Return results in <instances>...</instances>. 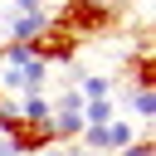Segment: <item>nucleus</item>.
I'll return each mask as SVG.
<instances>
[{
  "instance_id": "nucleus-3",
  "label": "nucleus",
  "mask_w": 156,
  "mask_h": 156,
  "mask_svg": "<svg viewBox=\"0 0 156 156\" xmlns=\"http://www.w3.org/2000/svg\"><path fill=\"white\" fill-rule=\"evenodd\" d=\"M122 73L132 78V93H136V88H156V54H151V39H136V49L122 58Z\"/></svg>"
},
{
  "instance_id": "nucleus-10",
  "label": "nucleus",
  "mask_w": 156,
  "mask_h": 156,
  "mask_svg": "<svg viewBox=\"0 0 156 156\" xmlns=\"http://www.w3.org/2000/svg\"><path fill=\"white\" fill-rule=\"evenodd\" d=\"M117 156H156V141H151V136H136V141H132V146H122Z\"/></svg>"
},
{
  "instance_id": "nucleus-11",
  "label": "nucleus",
  "mask_w": 156,
  "mask_h": 156,
  "mask_svg": "<svg viewBox=\"0 0 156 156\" xmlns=\"http://www.w3.org/2000/svg\"><path fill=\"white\" fill-rule=\"evenodd\" d=\"M0 156H15V146H10V141H5V136H0Z\"/></svg>"
},
{
  "instance_id": "nucleus-6",
  "label": "nucleus",
  "mask_w": 156,
  "mask_h": 156,
  "mask_svg": "<svg viewBox=\"0 0 156 156\" xmlns=\"http://www.w3.org/2000/svg\"><path fill=\"white\" fill-rule=\"evenodd\" d=\"M20 107V117H29V122H49L54 117V102L44 98V93H24V102H15Z\"/></svg>"
},
{
  "instance_id": "nucleus-2",
  "label": "nucleus",
  "mask_w": 156,
  "mask_h": 156,
  "mask_svg": "<svg viewBox=\"0 0 156 156\" xmlns=\"http://www.w3.org/2000/svg\"><path fill=\"white\" fill-rule=\"evenodd\" d=\"M78 44H83L78 34H68L63 24H54V20H49V24L24 44V49H29L39 63H73V58H78Z\"/></svg>"
},
{
  "instance_id": "nucleus-4",
  "label": "nucleus",
  "mask_w": 156,
  "mask_h": 156,
  "mask_svg": "<svg viewBox=\"0 0 156 156\" xmlns=\"http://www.w3.org/2000/svg\"><path fill=\"white\" fill-rule=\"evenodd\" d=\"M107 122H117V102H112V98L83 102V127H107Z\"/></svg>"
},
{
  "instance_id": "nucleus-9",
  "label": "nucleus",
  "mask_w": 156,
  "mask_h": 156,
  "mask_svg": "<svg viewBox=\"0 0 156 156\" xmlns=\"http://www.w3.org/2000/svg\"><path fill=\"white\" fill-rule=\"evenodd\" d=\"M5 15H44V0H10Z\"/></svg>"
},
{
  "instance_id": "nucleus-5",
  "label": "nucleus",
  "mask_w": 156,
  "mask_h": 156,
  "mask_svg": "<svg viewBox=\"0 0 156 156\" xmlns=\"http://www.w3.org/2000/svg\"><path fill=\"white\" fill-rule=\"evenodd\" d=\"M132 141H136L132 122H122V117H117V122H107V127H102V151H122V146H132Z\"/></svg>"
},
{
  "instance_id": "nucleus-1",
  "label": "nucleus",
  "mask_w": 156,
  "mask_h": 156,
  "mask_svg": "<svg viewBox=\"0 0 156 156\" xmlns=\"http://www.w3.org/2000/svg\"><path fill=\"white\" fill-rule=\"evenodd\" d=\"M49 20L63 24V29L78 34V39H98V34H107V29L122 24V10H117L112 0H63L58 15H49Z\"/></svg>"
},
{
  "instance_id": "nucleus-8",
  "label": "nucleus",
  "mask_w": 156,
  "mask_h": 156,
  "mask_svg": "<svg viewBox=\"0 0 156 156\" xmlns=\"http://www.w3.org/2000/svg\"><path fill=\"white\" fill-rule=\"evenodd\" d=\"M132 98V112L136 117H156V88H136V93H127Z\"/></svg>"
},
{
  "instance_id": "nucleus-7",
  "label": "nucleus",
  "mask_w": 156,
  "mask_h": 156,
  "mask_svg": "<svg viewBox=\"0 0 156 156\" xmlns=\"http://www.w3.org/2000/svg\"><path fill=\"white\" fill-rule=\"evenodd\" d=\"M78 98H83V102H98V98H112V78H107V73H88V78L78 83Z\"/></svg>"
}]
</instances>
